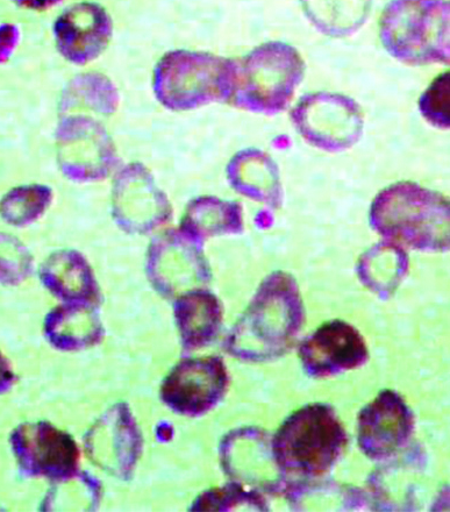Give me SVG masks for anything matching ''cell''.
I'll use <instances>...</instances> for the list:
<instances>
[{
    "label": "cell",
    "mask_w": 450,
    "mask_h": 512,
    "mask_svg": "<svg viewBox=\"0 0 450 512\" xmlns=\"http://www.w3.org/2000/svg\"><path fill=\"white\" fill-rule=\"evenodd\" d=\"M242 215L244 211L238 202L202 196L188 204L180 229L204 244L207 238L244 232Z\"/></svg>",
    "instance_id": "obj_22"
},
{
    "label": "cell",
    "mask_w": 450,
    "mask_h": 512,
    "mask_svg": "<svg viewBox=\"0 0 450 512\" xmlns=\"http://www.w3.org/2000/svg\"><path fill=\"white\" fill-rule=\"evenodd\" d=\"M234 60L205 52L164 54L153 74L157 101L170 111H190L230 97Z\"/></svg>",
    "instance_id": "obj_6"
},
{
    "label": "cell",
    "mask_w": 450,
    "mask_h": 512,
    "mask_svg": "<svg viewBox=\"0 0 450 512\" xmlns=\"http://www.w3.org/2000/svg\"><path fill=\"white\" fill-rule=\"evenodd\" d=\"M232 188L240 194L278 209L282 204L280 173L266 153L246 149L234 156L227 167Z\"/></svg>",
    "instance_id": "obj_20"
},
{
    "label": "cell",
    "mask_w": 450,
    "mask_h": 512,
    "mask_svg": "<svg viewBox=\"0 0 450 512\" xmlns=\"http://www.w3.org/2000/svg\"><path fill=\"white\" fill-rule=\"evenodd\" d=\"M11 444L23 472L57 482L77 473L80 451L68 433L47 422L27 423L13 431Z\"/></svg>",
    "instance_id": "obj_13"
},
{
    "label": "cell",
    "mask_w": 450,
    "mask_h": 512,
    "mask_svg": "<svg viewBox=\"0 0 450 512\" xmlns=\"http://www.w3.org/2000/svg\"><path fill=\"white\" fill-rule=\"evenodd\" d=\"M228 381L226 366L220 358L185 359L164 380L161 397L177 414L198 417L223 400Z\"/></svg>",
    "instance_id": "obj_12"
},
{
    "label": "cell",
    "mask_w": 450,
    "mask_h": 512,
    "mask_svg": "<svg viewBox=\"0 0 450 512\" xmlns=\"http://www.w3.org/2000/svg\"><path fill=\"white\" fill-rule=\"evenodd\" d=\"M97 304L66 303L50 311L45 320L49 343L62 351H80L103 338Z\"/></svg>",
    "instance_id": "obj_21"
},
{
    "label": "cell",
    "mask_w": 450,
    "mask_h": 512,
    "mask_svg": "<svg viewBox=\"0 0 450 512\" xmlns=\"http://www.w3.org/2000/svg\"><path fill=\"white\" fill-rule=\"evenodd\" d=\"M56 140L57 161L70 180L103 181L118 166L116 146L105 127L95 119L67 117L57 128Z\"/></svg>",
    "instance_id": "obj_9"
},
{
    "label": "cell",
    "mask_w": 450,
    "mask_h": 512,
    "mask_svg": "<svg viewBox=\"0 0 450 512\" xmlns=\"http://www.w3.org/2000/svg\"><path fill=\"white\" fill-rule=\"evenodd\" d=\"M347 440L344 425L330 405H305L285 419L271 445L288 490L330 472Z\"/></svg>",
    "instance_id": "obj_3"
},
{
    "label": "cell",
    "mask_w": 450,
    "mask_h": 512,
    "mask_svg": "<svg viewBox=\"0 0 450 512\" xmlns=\"http://www.w3.org/2000/svg\"><path fill=\"white\" fill-rule=\"evenodd\" d=\"M33 259L20 241L0 233V283L18 284L32 273Z\"/></svg>",
    "instance_id": "obj_29"
},
{
    "label": "cell",
    "mask_w": 450,
    "mask_h": 512,
    "mask_svg": "<svg viewBox=\"0 0 450 512\" xmlns=\"http://www.w3.org/2000/svg\"><path fill=\"white\" fill-rule=\"evenodd\" d=\"M14 381H16V376H14L10 362L0 353V394L9 390Z\"/></svg>",
    "instance_id": "obj_32"
},
{
    "label": "cell",
    "mask_w": 450,
    "mask_h": 512,
    "mask_svg": "<svg viewBox=\"0 0 450 512\" xmlns=\"http://www.w3.org/2000/svg\"><path fill=\"white\" fill-rule=\"evenodd\" d=\"M60 487H56L50 492L44 504L49 510L53 506L55 509H60L61 506H66L64 509H77V510H94L100 500L102 494V487L97 479L92 478L88 473H76L71 475L70 478L60 481Z\"/></svg>",
    "instance_id": "obj_27"
},
{
    "label": "cell",
    "mask_w": 450,
    "mask_h": 512,
    "mask_svg": "<svg viewBox=\"0 0 450 512\" xmlns=\"http://www.w3.org/2000/svg\"><path fill=\"white\" fill-rule=\"evenodd\" d=\"M407 269L409 256L404 248L385 240L361 256L357 274L364 286L387 298L402 282Z\"/></svg>",
    "instance_id": "obj_23"
},
{
    "label": "cell",
    "mask_w": 450,
    "mask_h": 512,
    "mask_svg": "<svg viewBox=\"0 0 450 512\" xmlns=\"http://www.w3.org/2000/svg\"><path fill=\"white\" fill-rule=\"evenodd\" d=\"M238 509L268 511L267 501L256 490H247L233 482L199 495L191 511H232Z\"/></svg>",
    "instance_id": "obj_28"
},
{
    "label": "cell",
    "mask_w": 450,
    "mask_h": 512,
    "mask_svg": "<svg viewBox=\"0 0 450 512\" xmlns=\"http://www.w3.org/2000/svg\"><path fill=\"white\" fill-rule=\"evenodd\" d=\"M304 74L305 62L296 48L284 42H267L245 58L234 60L227 104L261 115H277L287 110Z\"/></svg>",
    "instance_id": "obj_4"
},
{
    "label": "cell",
    "mask_w": 450,
    "mask_h": 512,
    "mask_svg": "<svg viewBox=\"0 0 450 512\" xmlns=\"http://www.w3.org/2000/svg\"><path fill=\"white\" fill-rule=\"evenodd\" d=\"M370 225L385 240L421 252L449 251V202L437 191L398 182L376 196Z\"/></svg>",
    "instance_id": "obj_2"
},
{
    "label": "cell",
    "mask_w": 450,
    "mask_h": 512,
    "mask_svg": "<svg viewBox=\"0 0 450 512\" xmlns=\"http://www.w3.org/2000/svg\"><path fill=\"white\" fill-rule=\"evenodd\" d=\"M271 437L257 428L234 430L220 446L221 465L230 478L256 492L285 494L289 483L278 468Z\"/></svg>",
    "instance_id": "obj_10"
},
{
    "label": "cell",
    "mask_w": 450,
    "mask_h": 512,
    "mask_svg": "<svg viewBox=\"0 0 450 512\" xmlns=\"http://www.w3.org/2000/svg\"><path fill=\"white\" fill-rule=\"evenodd\" d=\"M85 448L104 471L130 478L142 451L141 433L130 408L119 403L107 411L85 437Z\"/></svg>",
    "instance_id": "obj_14"
},
{
    "label": "cell",
    "mask_w": 450,
    "mask_h": 512,
    "mask_svg": "<svg viewBox=\"0 0 450 512\" xmlns=\"http://www.w3.org/2000/svg\"><path fill=\"white\" fill-rule=\"evenodd\" d=\"M300 135L321 151H346L360 140L363 113L354 99L332 92H313L300 98L291 112Z\"/></svg>",
    "instance_id": "obj_7"
},
{
    "label": "cell",
    "mask_w": 450,
    "mask_h": 512,
    "mask_svg": "<svg viewBox=\"0 0 450 512\" xmlns=\"http://www.w3.org/2000/svg\"><path fill=\"white\" fill-rule=\"evenodd\" d=\"M53 34L57 51L63 58L84 66L98 59L110 45L113 23L102 5L81 2L57 17Z\"/></svg>",
    "instance_id": "obj_17"
},
{
    "label": "cell",
    "mask_w": 450,
    "mask_h": 512,
    "mask_svg": "<svg viewBox=\"0 0 450 512\" xmlns=\"http://www.w3.org/2000/svg\"><path fill=\"white\" fill-rule=\"evenodd\" d=\"M175 318L184 350L210 345L223 323V307L210 291L200 288L176 298Z\"/></svg>",
    "instance_id": "obj_19"
},
{
    "label": "cell",
    "mask_w": 450,
    "mask_h": 512,
    "mask_svg": "<svg viewBox=\"0 0 450 512\" xmlns=\"http://www.w3.org/2000/svg\"><path fill=\"white\" fill-rule=\"evenodd\" d=\"M203 243L181 229L164 231L149 246L147 274L164 297L200 289L211 280Z\"/></svg>",
    "instance_id": "obj_8"
},
{
    "label": "cell",
    "mask_w": 450,
    "mask_h": 512,
    "mask_svg": "<svg viewBox=\"0 0 450 512\" xmlns=\"http://www.w3.org/2000/svg\"><path fill=\"white\" fill-rule=\"evenodd\" d=\"M20 38V32L16 25L4 24L0 26V63L11 58Z\"/></svg>",
    "instance_id": "obj_31"
},
{
    "label": "cell",
    "mask_w": 450,
    "mask_h": 512,
    "mask_svg": "<svg viewBox=\"0 0 450 512\" xmlns=\"http://www.w3.org/2000/svg\"><path fill=\"white\" fill-rule=\"evenodd\" d=\"M306 17L331 38H345L366 24L371 0H300Z\"/></svg>",
    "instance_id": "obj_24"
},
{
    "label": "cell",
    "mask_w": 450,
    "mask_h": 512,
    "mask_svg": "<svg viewBox=\"0 0 450 512\" xmlns=\"http://www.w3.org/2000/svg\"><path fill=\"white\" fill-rule=\"evenodd\" d=\"M40 279L63 302L98 304L96 276L81 253L60 251L50 255L41 266Z\"/></svg>",
    "instance_id": "obj_18"
},
{
    "label": "cell",
    "mask_w": 450,
    "mask_h": 512,
    "mask_svg": "<svg viewBox=\"0 0 450 512\" xmlns=\"http://www.w3.org/2000/svg\"><path fill=\"white\" fill-rule=\"evenodd\" d=\"M305 310L294 277L275 272L257 289L252 302L225 341V350L248 362H267L287 353L302 330Z\"/></svg>",
    "instance_id": "obj_1"
},
{
    "label": "cell",
    "mask_w": 450,
    "mask_h": 512,
    "mask_svg": "<svg viewBox=\"0 0 450 512\" xmlns=\"http://www.w3.org/2000/svg\"><path fill=\"white\" fill-rule=\"evenodd\" d=\"M119 95L114 84L98 73L76 76L63 92L60 109H88L103 116H111L117 111Z\"/></svg>",
    "instance_id": "obj_25"
},
{
    "label": "cell",
    "mask_w": 450,
    "mask_h": 512,
    "mask_svg": "<svg viewBox=\"0 0 450 512\" xmlns=\"http://www.w3.org/2000/svg\"><path fill=\"white\" fill-rule=\"evenodd\" d=\"M12 2L27 10L45 11L60 4L63 0H12Z\"/></svg>",
    "instance_id": "obj_33"
},
{
    "label": "cell",
    "mask_w": 450,
    "mask_h": 512,
    "mask_svg": "<svg viewBox=\"0 0 450 512\" xmlns=\"http://www.w3.org/2000/svg\"><path fill=\"white\" fill-rule=\"evenodd\" d=\"M113 218L121 230L148 234L166 224L173 209L166 194L141 163L121 169L113 184Z\"/></svg>",
    "instance_id": "obj_11"
},
{
    "label": "cell",
    "mask_w": 450,
    "mask_h": 512,
    "mask_svg": "<svg viewBox=\"0 0 450 512\" xmlns=\"http://www.w3.org/2000/svg\"><path fill=\"white\" fill-rule=\"evenodd\" d=\"M449 13L447 0H392L381 17L382 44L409 66H448Z\"/></svg>",
    "instance_id": "obj_5"
},
{
    "label": "cell",
    "mask_w": 450,
    "mask_h": 512,
    "mask_svg": "<svg viewBox=\"0 0 450 512\" xmlns=\"http://www.w3.org/2000/svg\"><path fill=\"white\" fill-rule=\"evenodd\" d=\"M52 202L53 191L47 186L18 187L0 202V215L11 225H30L44 215Z\"/></svg>",
    "instance_id": "obj_26"
},
{
    "label": "cell",
    "mask_w": 450,
    "mask_h": 512,
    "mask_svg": "<svg viewBox=\"0 0 450 512\" xmlns=\"http://www.w3.org/2000/svg\"><path fill=\"white\" fill-rule=\"evenodd\" d=\"M299 358L307 374L323 379L361 367L368 361L369 352L354 326L333 320L300 344Z\"/></svg>",
    "instance_id": "obj_16"
},
{
    "label": "cell",
    "mask_w": 450,
    "mask_h": 512,
    "mask_svg": "<svg viewBox=\"0 0 450 512\" xmlns=\"http://www.w3.org/2000/svg\"><path fill=\"white\" fill-rule=\"evenodd\" d=\"M421 115L441 130H449V73L442 74L419 101Z\"/></svg>",
    "instance_id": "obj_30"
},
{
    "label": "cell",
    "mask_w": 450,
    "mask_h": 512,
    "mask_svg": "<svg viewBox=\"0 0 450 512\" xmlns=\"http://www.w3.org/2000/svg\"><path fill=\"white\" fill-rule=\"evenodd\" d=\"M414 431L412 411L394 390H383L359 415V446L371 460L394 457Z\"/></svg>",
    "instance_id": "obj_15"
}]
</instances>
